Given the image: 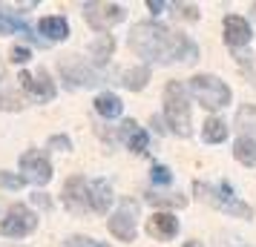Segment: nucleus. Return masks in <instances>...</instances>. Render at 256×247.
<instances>
[{
  "instance_id": "nucleus-1",
  "label": "nucleus",
  "mask_w": 256,
  "mask_h": 247,
  "mask_svg": "<svg viewBox=\"0 0 256 247\" xmlns=\"http://www.w3.org/2000/svg\"><path fill=\"white\" fill-rule=\"evenodd\" d=\"M130 46L150 60H196L198 49L184 35H173L162 23H138L130 32Z\"/></svg>"
},
{
  "instance_id": "nucleus-2",
  "label": "nucleus",
  "mask_w": 256,
  "mask_h": 247,
  "mask_svg": "<svg viewBox=\"0 0 256 247\" xmlns=\"http://www.w3.org/2000/svg\"><path fill=\"white\" fill-rule=\"evenodd\" d=\"M164 112H167V121H170L173 132L187 138L190 135V104H187L184 86L178 81H170L167 89H164Z\"/></svg>"
},
{
  "instance_id": "nucleus-3",
  "label": "nucleus",
  "mask_w": 256,
  "mask_h": 247,
  "mask_svg": "<svg viewBox=\"0 0 256 247\" xmlns=\"http://www.w3.org/2000/svg\"><path fill=\"white\" fill-rule=\"evenodd\" d=\"M196 193H198V199H202V201L208 199L210 204H216L222 213L236 216V219H250V213H254L244 201H239L236 196H233V187L228 184V181L219 184V190H210L208 184H196Z\"/></svg>"
},
{
  "instance_id": "nucleus-4",
  "label": "nucleus",
  "mask_w": 256,
  "mask_h": 247,
  "mask_svg": "<svg viewBox=\"0 0 256 247\" xmlns=\"http://www.w3.org/2000/svg\"><path fill=\"white\" fill-rule=\"evenodd\" d=\"M190 89H193V95L198 98V104L204 109H219V106H224L230 101V89L213 75H196L190 81Z\"/></svg>"
},
{
  "instance_id": "nucleus-5",
  "label": "nucleus",
  "mask_w": 256,
  "mask_h": 247,
  "mask_svg": "<svg viewBox=\"0 0 256 247\" xmlns=\"http://www.w3.org/2000/svg\"><path fill=\"white\" fill-rule=\"evenodd\" d=\"M35 227H38L35 213L29 207H24V204H12L9 213H6V219L0 222V233L9 236V239H20V236H29Z\"/></svg>"
},
{
  "instance_id": "nucleus-6",
  "label": "nucleus",
  "mask_w": 256,
  "mask_h": 247,
  "mask_svg": "<svg viewBox=\"0 0 256 247\" xmlns=\"http://www.w3.org/2000/svg\"><path fill=\"white\" fill-rule=\"evenodd\" d=\"M84 17H86V23L92 26L95 32H106V29H112L116 23L124 20V9L118 3H86L84 6Z\"/></svg>"
},
{
  "instance_id": "nucleus-7",
  "label": "nucleus",
  "mask_w": 256,
  "mask_h": 247,
  "mask_svg": "<svg viewBox=\"0 0 256 247\" xmlns=\"http://www.w3.org/2000/svg\"><path fill=\"white\" fill-rule=\"evenodd\" d=\"M136 216H138V204L132 199H124L118 213H112V219H110V233L121 242H132L136 239Z\"/></svg>"
},
{
  "instance_id": "nucleus-8",
  "label": "nucleus",
  "mask_w": 256,
  "mask_h": 247,
  "mask_svg": "<svg viewBox=\"0 0 256 247\" xmlns=\"http://www.w3.org/2000/svg\"><path fill=\"white\" fill-rule=\"evenodd\" d=\"M64 204L72 213H86L90 210V184L84 176H72L64 184Z\"/></svg>"
},
{
  "instance_id": "nucleus-9",
  "label": "nucleus",
  "mask_w": 256,
  "mask_h": 247,
  "mask_svg": "<svg viewBox=\"0 0 256 247\" xmlns=\"http://www.w3.org/2000/svg\"><path fill=\"white\" fill-rule=\"evenodd\" d=\"M20 167L29 173V181H35V184H46L52 178V164L40 150H29L20 155Z\"/></svg>"
},
{
  "instance_id": "nucleus-10",
  "label": "nucleus",
  "mask_w": 256,
  "mask_h": 247,
  "mask_svg": "<svg viewBox=\"0 0 256 247\" xmlns=\"http://www.w3.org/2000/svg\"><path fill=\"white\" fill-rule=\"evenodd\" d=\"M60 72H64V78L72 83H78V86H92V83L101 81V75L98 72H92L84 60L78 58H66V60H60Z\"/></svg>"
},
{
  "instance_id": "nucleus-11",
  "label": "nucleus",
  "mask_w": 256,
  "mask_h": 247,
  "mask_svg": "<svg viewBox=\"0 0 256 247\" xmlns=\"http://www.w3.org/2000/svg\"><path fill=\"white\" fill-rule=\"evenodd\" d=\"M20 83L29 95H35L38 101H52L55 98V83L49 81V75L44 69L38 75H29V72H20Z\"/></svg>"
},
{
  "instance_id": "nucleus-12",
  "label": "nucleus",
  "mask_w": 256,
  "mask_h": 247,
  "mask_svg": "<svg viewBox=\"0 0 256 247\" xmlns=\"http://www.w3.org/2000/svg\"><path fill=\"white\" fill-rule=\"evenodd\" d=\"M224 40L230 43V46H242L250 40V23L239 17V14H230V17H224Z\"/></svg>"
},
{
  "instance_id": "nucleus-13",
  "label": "nucleus",
  "mask_w": 256,
  "mask_h": 247,
  "mask_svg": "<svg viewBox=\"0 0 256 247\" xmlns=\"http://www.w3.org/2000/svg\"><path fill=\"white\" fill-rule=\"evenodd\" d=\"M147 233L152 239H173L178 233V219H173L170 213H156L147 222Z\"/></svg>"
},
{
  "instance_id": "nucleus-14",
  "label": "nucleus",
  "mask_w": 256,
  "mask_h": 247,
  "mask_svg": "<svg viewBox=\"0 0 256 247\" xmlns=\"http://www.w3.org/2000/svg\"><path fill=\"white\" fill-rule=\"evenodd\" d=\"M110 201H112V187H110V181H106V178L92 181V184H90V207H92L95 213H106Z\"/></svg>"
},
{
  "instance_id": "nucleus-15",
  "label": "nucleus",
  "mask_w": 256,
  "mask_h": 247,
  "mask_svg": "<svg viewBox=\"0 0 256 247\" xmlns=\"http://www.w3.org/2000/svg\"><path fill=\"white\" fill-rule=\"evenodd\" d=\"M121 135H124V141L132 153H144L147 150V132L141 130L136 121H124L121 124Z\"/></svg>"
},
{
  "instance_id": "nucleus-16",
  "label": "nucleus",
  "mask_w": 256,
  "mask_h": 247,
  "mask_svg": "<svg viewBox=\"0 0 256 247\" xmlns=\"http://www.w3.org/2000/svg\"><path fill=\"white\" fill-rule=\"evenodd\" d=\"M112 49H116V40H112L110 35H101L98 40L90 43V55H92V60L98 63V66H104L106 60L112 58Z\"/></svg>"
},
{
  "instance_id": "nucleus-17",
  "label": "nucleus",
  "mask_w": 256,
  "mask_h": 247,
  "mask_svg": "<svg viewBox=\"0 0 256 247\" xmlns=\"http://www.w3.org/2000/svg\"><path fill=\"white\" fill-rule=\"evenodd\" d=\"M95 109H98V115L104 118H118L121 115V109H124V104H121V98L112 92H104L95 98Z\"/></svg>"
},
{
  "instance_id": "nucleus-18",
  "label": "nucleus",
  "mask_w": 256,
  "mask_h": 247,
  "mask_svg": "<svg viewBox=\"0 0 256 247\" xmlns=\"http://www.w3.org/2000/svg\"><path fill=\"white\" fill-rule=\"evenodd\" d=\"M40 32L49 35V40H64L70 35V23H66V17H44L40 20Z\"/></svg>"
},
{
  "instance_id": "nucleus-19",
  "label": "nucleus",
  "mask_w": 256,
  "mask_h": 247,
  "mask_svg": "<svg viewBox=\"0 0 256 247\" xmlns=\"http://www.w3.org/2000/svg\"><path fill=\"white\" fill-rule=\"evenodd\" d=\"M233 155H236V161L244 167H256V141L254 138H239L236 147H233Z\"/></svg>"
},
{
  "instance_id": "nucleus-20",
  "label": "nucleus",
  "mask_w": 256,
  "mask_h": 247,
  "mask_svg": "<svg viewBox=\"0 0 256 247\" xmlns=\"http://www.w3.org/2000/svg\"><path fill=\"white\" fill-rule=\"evenodd\" d=\"M12 32H20V35L32 37V32H29V26H26L24 20H18L12 12H6V9L0 6V35H12Z\"/></svg>"
},
{
  "instance_id": "nucleus-21",
  "label": "nucleus",
  "mask_w": 256,
  "mask_h": 247,
  "mask_svg": "<svg viewBox=\"0 0 256 247\" xmlns=\"http://www.w3.org/2000/svg\"><path fill=\"white\" fill-rule=\"evenodd\" d=\"M147 81H150V69H147V66H136V69L124 72V86L132 89V92H136V89H144Z\"/></svg>"
},
{
  "instance_id": "nucleus-22",
  "label": "nucleus",
  "mask_w": 256,
  "mask_h": 247,
  "mask_svg": "<svg viewBox=\"0 0 256 247\" xmlns=\"http://www.w3.org/2000/svg\"><path fill=\"white\" fill-rule=\"evenodd\" d=\"M202 135H204V141L219 144V141H224V138H228V127L222 124L219 118H208V121H204V130H202Z\"/></svg>"
},
{
  "instance_id": "nucleus-23",
  "label": "nucleus",
  "mask_w": 256,
  "mask_h": 247,
  "mask_svg": "<svg viewBox=\"0 0 256 247\" xmlns=\"http://www.w3.org/2000/svg\"><path fill=\"white\" fill-rule=\"evenodd\" d=\"M20 106L24 104H20V98L12 92V83L3 78V81H0V109H20Z\"/></svg>"
},
{
  "instance_id": "nucleus-24",
  "label": "nucleus",
  "mask_w": 256,
  "mask_h": 247,
  "mask_svg": "<svg viewBox=\"0 0 256 247\" xmlns=\"http://www.w3.org/2000/svg\"><path fill=\"white\" fill-rule=\"evenodd\" d=\"M147 201L156 207H184L187 204L184 196H147Z\"/></svg>"
},
{
  "instance_id": "nucleus-25",
  "label": "nucleus",
  "mask_w": 256,
  "mask_h": 247,
  "mask_svg": "<svg viewBox=\"0 0 256 247\" xmlns=\"http://www.w3.org/2000/svg\"><path fill=\"white\" fill-rule=\"evenodd\" d=\"M24 184H26L24 176H14V173H3V170H0V187H6V190H20Z\"/></svg>"
},
{
  "instance_id": "nucleus-26",
  "label": "nucleus",
  "mask_w": 256,
  "mask_h": 247,
  "mask_svg": "<svg viewBox=\"0 0 256 247\" xmlns=\"http://www.w3.org/2000/svg\"><path fill=\"white\" fill-rule=\"evenodd\" d=\"M64 247H110V245L98 242V239H86V236H72V239H66Z\"/></svg>"
},
{
  "instance_id": "nucleus-27",
  "label": "nucleus",
  "mask_w": 256,
  "mask_h": 247,
  "mask_svg": "<svg viewBox=\"0 0 256 247\" xmlns=\"http://www.w3.org/2000/svg\"><path fill=\"white\" fill-rule=\"evenodd\" d=\"M236 124H239V127H256V106H244V109H239Z\"/></svg>"
},
{
  "instance_id": "nucleus-28",
  "label": "nucleus",
  "mask_w": 256,
  "mask_h": 247,
  "mask_svg": "<svg viewBox=\"0 0 256 247\" xmlns=\"http://www.w3.org/2000/svg\"><path fill=\"white\" fill-rule=\"evenodd\" d=\"M29 58H32V52L26 46H12V52H9V60L12 63H26Z\"/></svg>"
},
{
  "instance_id": "nucleus-29",
  "label": "nucleus",
  "mask_w": 256,
  "mask_h": 247,
  "mask_svg": "<svg viewBox=\"0 0 256 247\" xmlns=\"http://www.w3.org/2000/svg\"><path fill=\"white\" fill-rule=\"evenodd\" d=\"M170 170H167V167H152V181H156V184H170Z\"/></svg>"
},
{
  "instance_id": "nucleus-30",
  "label": "nucleus",
  "mask_w": 256,
  "mask_h": 247,
  "mask_svg": "<svg viewBox=\"0 0 256 247\" xmlns=\"http://www.w3.org/2000/svg\"><path fill=\"white\" fill-rule=\"evenodd\" d=\"M49 147H58V150H70V138H66V135H55V138H49Z\"/></svg>"
},
{
  "instance_id": "nucleus-31",
  "label": "nucleus",
  "mask_w": 256,
  "mask_h": 247,
  "mask_svg": "<svg viewBox=\"0 0 256 247\" xmlns=\"http://www.w3.org/2000/svg\"><path fill=\"white\" fill-rule=\"evenodd\" d=\"M182 14H184L187 20H196V17H198L196 6H182V3H178V17H182Z\"/></svg>"
},
{
  "instance_id": "nucleus-32",
  "label": "nucleus",
  "mask_w": 256,
  "mask_h": 247,
  "mask_svg": "<svg viewBox=\"0 0 256 247\" xmlns=\"http://www.w3.org/2000/svg\"><path fill=\"white\" fill-rule=\"evenodd\" d=\"M32 201H35V204H40V207H49V199L44 196V193H35V196H32Z\"/></svg>"
},
{
  "instance_id": "nucleus-33",
  "label": "nucleus",
  "mask_w": 256,
  "mask_h": 247,
  "mask_svg": "<svg viewBox=\"0 0 256 247\" xmlns=\"http://www.w3.org/2000/svg\"><path fill=\"white\" fill-rule=\"evenodd\" d=\"M147 6H150V9H152L156 14H158V12L164 9V3H162V0H147Z\"/></svg>"
},
{
  "instance_id": "nucleus-34",
  "label": "nucleus",
  "mask_w": 256,
  "mask_h": 247,
  "mask_svg": "<svg viewBox=\"0 0 256 247\" xmlns=\"http://www.w3.org/2000/svg\"><path fill=\"white\" fill-rule=\"evenodd\" d=\"M184 247H202V245H198V242H187Z\"/></svg>"
}]
</instances>
